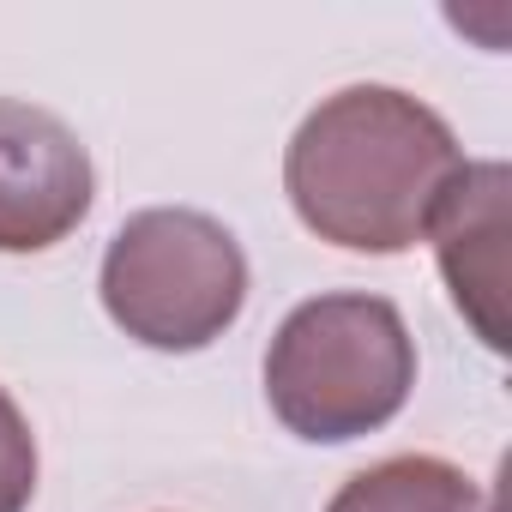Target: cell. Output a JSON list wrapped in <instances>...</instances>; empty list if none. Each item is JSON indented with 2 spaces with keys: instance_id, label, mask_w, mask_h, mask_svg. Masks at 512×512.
<instances>
[{
  "instance_id": "obj_1",
  "label": "cell",
  "mask_w": 512,
  "mask_h": 512,
  "mask_svg": "<svg viewBox=\"0 0 512 512\" xmlns=\"http://www.w3.org/2000/svg\"><path fill=\"white\" fill-rule=\"evenodd\" d=\"M464 169L458 133L398 85H344L296 127L284 193L296 217L344 253H410L446 181Z\"/></svg>"
},
{
  "instance_id": "obj_2",
  "label": "cell",
  "mask_w": 512,
  "mask_h": 512,
  "mask_svg": "<svg viewBox=\"0 0 512 512\" xmlns=\"http://www.w3.org/2000/svg\"><path fill=\"white\" fill-rule=\"evenodd\" d=\"M416 386V338L386 296L332 290L284 314L266 344V404L314 446L380 434Z\"/></svg>"
},
{
  "instance_id": "obj_3",
  "label": "cell",
  "mask_w": 512,
  "mask_h": 512,
  "mask_svg": "<svg viewBox=\"0 0 512 512\" xmlns=\"http://www.w3.org/2000/svg\"><path fill=\"white\" fill-rule=\"evenodd\" d=\"M97 296L133 344L193 356L241 320L247 253L211 211L151 205L109 235Z\"/></svg>"
},
{
  "instance_id": "obj_4",
  "label": "cell",
  "mask_w": 512,
  "mask_h": 512,
  "mask_svg": "<svg viewBox=\"0 0 512 512\" xmlns=\"http://www.w3.org/2000/svg\"><path fill=\"white\" fill-rule=\"evenodd\" d=\"M97 199L79 133L19 97H0V253H43L67 241Z\"/></svg>"
},
{
  "instance_id": "obj_5",
  "label": "cell",
  "mask_w": 512,
  "mask_h": 512,
  "mask_svg": "<svg viewBox=\"0 0 512 512\" xmlns=\"http://www.w3.org/2000/svg\"><path fill=\"white\" fill-rule=\"evenodd\" d=\"M506 229H512V169L494 157L464 163L428 217V241L452 290V308L488 350H506Z\"/></svg>"
},
{
  "instance_id": "obj_6",
  "label": "cell",
  "mask_w": 512,
  "mask_h": 512,
  "mask_svg": "<svg viewBox=\"0 0 512 512\" xmlns=\"http://www.w3.org/2000/svg\"><path fill=\"white\" fill-rule=\"evenodd\" d=\"M494 494H482V482L470 470H458L452 458L434 452H398L380 458L368 470H356L326 512H488Z\"/></svg>"
},
{
  "instance_id": "obj_7",
  "label": "cell",
  "mask_w": 512,
  "mask_h": 512,
  "mask_svg": "<svg viewBox=\"0 0 512 512\" xmlns=\"http://www.w3.org/2000/svg\"><path fill=\"white\" fill-rule=\"evenodd\" d=\"M37 500V434L19 398L0 386V512H31Z\"/></svg>"
}]
</instances>
